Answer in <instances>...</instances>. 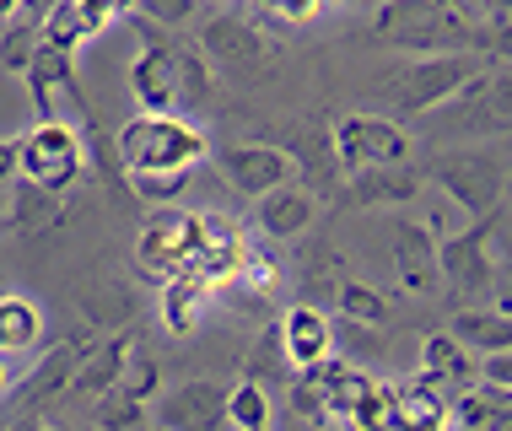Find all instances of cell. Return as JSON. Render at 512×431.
Instances as JSON below:
<instances>
[{"label":"cell","instance_id":"cell-1","mask_svg":"<svg viewBox=\"0 0 512 431\" xmlns=\"http://www.w3.org/2000/svg\"><path fill=\"white\" fill-rule=\"evenodd\" d=\"M119 157L130 173H189L195 162L211 157V146H205V135L195 124L178 114H168V119L135 114L119 130Z\"/></svg>","mask_w":512,"mask_h":431},{"label":"cell","instance_id":"cell-2","mask_svg":"<svg viewBox=\"0 0 512 431\" xmlns=\"http://www.w3.org/2000/svg\"><path fill=\"white\" fill-rule=\"evenodd\" d=\"M17 178L27 184L49 189V194H65L81 178V135L71 124H44L38 119V130H27L17 141Z\"/></svg>","mask_w":512,"mask_h":431},{"label":"cell","instance_id":"cell-3","mask_svg":"<svg viewBox=\"0 0 512 431\" xmlns=\"http://www.w3.org/2000/svg\"><path fill=\"white\" fill-rule=\"evenodd\" d=\"M405 130L383 114H345L335 124V157L345 173H372V168H405Z\"/></svg>","mask_w":512,"mask_h":431},{"label":"cell","instance_id":"cell-4","mask_svg":"<svg viewBox=\"0 0 512 431\" xmlns=\"http://www.w3.org/2000/svg\"><path fill=\"white\" fill-rule=\"evenodd\" d=\"M437 184L448 189L469 216L486 221V216H496V205H502L512 178L502 173V162H496L491 151H453V157H437Z\"/></svg>","mask_w":512,"mask_h":431},{"label":"cell","instance_id":"cell-5","mask_svg":"<svg viewBox=\"0 0 512 431\" xmlns=\"http://www.w3.org/2000/svg\"><path fill=\"white\" fill-rule=\"evenodd\" d=\"M195 248H200V216L168 205V211L146 216L141 243H135V259H141V270L162 286V281H168V275L178 270V264L195 254Z\"/></svg>","mask_w":512,"mask_h":431},{"label":"cell","instance_id":"cell-6","mask_svg":"<svg viewBox=\"0 0 512 431\" xmlns=\"http://www.w3.org/2000/svg\"><path fill=\"white\" fill-rule=\"evenodd\" d=\"M475 76H480L475 54H426V60H415L405 71V81H399V108H405V114H426V108H437V103H453Z\"/></svg>","mask_w":512,"mask_h":431},{"label":"cell","instance_id":"cell-7","mask_svg":"<svg viewBox=\"0 0 512 431\" xmlns=\"http://www.w3.org/2000/svg\"><path fill=\"white\" fill-rule=\"evenodd\" d=\"M221 173L232 178V189L265 200V194L297 184V157H292V151H281V146H265V141L227 146V151H221Z\"/></svg>","mask_w":512,"mask_h":431},{"label":"cell","instance_id":"cell-8","mask_svg":"<svg viewBox=\"0 0 512 431\" xmlns=\"http://www.w3.org/2000/svg\"><path fill=\"white\" fill-rule=\"evenodd\" d=\"M270 33L259 22L238 17V11H216V17L200 22V54L216 65H259L270 60Z\"/></svg>","mask_w":512,"mask_h":431},{"label":"cell","instance_id":"cell-9","mask_svg":"<svg viewBox=\"0 0 512 431\" xmlns=\"http://www.w3.org/2000/svg\"><path fill=\"white\" fill-rule=\"evenodd\" d=\"M491 232H496V216L475 221V227L459 232V238L437 243V275H442V281H448L453 291H480V286H491V281H496L491 254H486Z\"/></svg>","mask_w":512,"mask_h":431},{"label":"cell","instance_id":"cell-10","mask_svg":"<svg viewBox=\"0 0 512 431\" xmlns=\"http://www.w3.org/2000/svg\"><path fill=\"white\" fill-rule=\"evenodd\" d=\"M130 97L141 103V114L168 119L178 114V49L173 44H146L130 65Z\"/></svg>","mask_w":512,"mask_h":431},{"label":"cell","instance_id":"cell-11","mask_svg":"<svg viewBox=\"0 0 512 431\" xmlns=\"http://www.w3.org/2000/svg\"><path fill=\"white\" fill-rule=\"evenodd\" d=\"M157 421L162 431H216V421H227V388L211 378L178 383L157 399Z\"/></svg>","mask_w":512,"mask_h":431},{"label":"cell","instance_id":"cell-12","mask_svg":"<svg viewBox=\"0 0 512 431\" xmlns=\"http://www.w3.org/2000/svg\"><path fill=\"white\" fill-rule=\"evenodd\" d=\"M389 431H453V399L415 372L410 383L389 388Z\"/></svg>","mask_w":512,"mask_h":431},{"label":"cell","instance_id":"cell-13","mask_svg":"<svg viewBox=\"0 0 512 431\" xmlns=\"http://www.w3.org/2000/svg\"><path fill=\"white\" fill-rule=\"evenodd\" d=\"M114 17H124L119 6H98V0H60V6H49L44 22H38V44L76 54L81 44H92V38H98Z\"/></svg>","mask_w":512,"mask_h":431},{"label":"cell","instance_id":"cell-14","mask_svg":"<svg viewBox=\"0 0 512 431\" xmlns=\"http://www.w3.org/2000/svg\"><path fill=\"white\" fill-rule=\"evenodd\" d=\"M281 345H286V361H292V372L324 367L329 356H335V329H329V318L308 308V302H297V308L281 313Z\"/></svg>","mask_w":512,"mask_h":431},{"label":"cell","instance_id":"cell-15","mask_svg":"<svg viewBox=\"0 0 512 431\" xmlns=\"http://www.w3.org/2000/svg\"><path fill=\"white\" fill-rule=\"evenodd\" d=\"M81 356H87V345L65 340V345H54V351H49V356L38 361V367H33V372H27V378L17 383V394H11V399H17V410L27 415V421H33V415L44 410L49 399H60L65 388L76 383V367H81Z\"/></svg>","mask_w":512,"mask_h":431},{"label":"cell","instance_id":"cell-16","mask_svg":"<svg viewBox=\"0 0 512 431\" xmlns=\"http://www.w3.org/2000/svg\"><path fill=\"white\" fill-rule=\"evenodd\" d=\"M22 76H27V97H33V108L44 114V124H54V97H76V54L38 44Z\"/></svg>","mask_w":512,"mask_h":431},{"label":"cell","instance_id":"cell-17","mask_svg":"<svg viewBox=\"0 0 512 431\" xmlns=\"http://www.w3.org/2000/svg\"><path fill=\"white\" fill-rule=\"evenodd\" d=\"M389 238H394V264H399V281H405V291H432L442 281V275H437L432 227H421V221H394Z\"/></svg>","mask_w":512,"mask_h":431},{"label":"cell","instance_id":"cell-18","mask_svg":"<svg viewBox=\"0 0 512 431\" xmlns=\"http://www.w3.org/2000/svg\"><path fill=\"white\" fill-rule=\"evenodd\" d=\"M421 378H432L448 399H459V394H469V383L480 378V361L453 335H426L421 340Z\"/></svg>","mask_w":512,"mask_h":431},{"label":"cell","instance_id":"cell-19","mask_svg":"<svg viewBox=\"0 0 512 431\" xmlns=\"http://www.w3.org/2000/svg\"><path fill=\"white\" fill-rule=\"evenodd\" d=\"M135 361V335H108L103 345H92L87 356H81V367H76V394H87V399H103V394H114V388L124 383V367Z\"/></svg>","mask_w":512,"mask_h":431},{"label":"cell","instance_id":"cell-20","mask_svg":"<svg viewBox=\"0 0 512 431\" xmlns=\"http://www.w3.org/2000/svg\"><path fill=\"white\" fill-rule=\"evenodd\" d=\"M313 216H318V200H313V189H302V184H286V189H275L259 200V232L275 243L302 238V232L313 227Z\"/></svg>","mask_w":512,"mask_h":431},{"label":"cell","instance_id":"cell-21","mask_svg":"<svg viewBox=\"0 0 512 431\" xmlns=\"http://www.w3.org/2000/svg\"><path fill=\"white\" fill-rule=\"evenodd\" d=\"M415 194H421V178L410 168H372V173H356L340 200L351 205V211H372V205H405Z\"/></svg>","mask_w":512,"mask_h":431},{"label":"cell","instance_id":"cell-22","mask_svg":"<svg viewBox=\"0 0 512 431\" xmlns=\"http://www.w3.org/2000/svg\"><path fill=\"white\" fill-rule=\"evenodd\" d=\"M211 291L216 286L205 281V275H168V281H162V324H168L173 335H195Z\"/></svg>","mask_w":512,"mask_h":431},{"label":"cell","instance_id":"cell-23","mask_svg":"<svg viewBox=\"0 0 512 431\" xmlns=\"http://www.w3.org/2000/svg\"><path fill=\"white\" fill-rule=\"evenodd\" d=\"M453 340L464 345L469 356H502V351H512V318H502V313H453V329H448Z\"/></svg>","mask_w":512,"mask_h":431},{"label":"cell","instance_id":"cell-24","mask_svg":"<svg viewBox=\"0 0 512 431\" xmlns=\"http://www.w3.org/2000/svg\"><path fill=\"white\" fill-rule=\"evenodd\" d=\"M297 372H292V361H286V345H281V324H265L259 329V340H254V351H248L243 361V383H254V388H281V383H292Z\"/></svg>","mask_w":512,"mask_h":431},{"label":"cell","instance_id":"cell-25","mask_svg":"<svg viewBox=\"0 0 512 431\" xmlns=\"http://www.w3.org/2000/svg\"><path fill=\"white\" fill-rule=\"evenodd\" d=\"M38 340H44V313H38V302L0 291V356L6 351H33Z\"/></svg>","mask_w":512,"mask_h":431},{"label":"cell","instance_id":"cell-26","mask_svg":"<svg viewBox=\"0 0 512 431\" xmlns=\"http://www.w3.org/2000/svg\"><path fill=\"white\" fill-rule=\"evenodd\" d=\"M6 221H11V227H22V232L54 227V221H60V194H49V189L17 178V184H11V216Z\"/></svg>","mask_w":512,"mask_h":431},{"label":"cell","instance_id":"cell-27","mask_svg":"<svg viewBox=\"0 0 512 431\" xmlns=\"http://www.w3.org/2000/svg\"><path fill=\"white\" fill-rule=\"evenodd\" d=\"M335 308L345 313V324H362V329L389 324V297H383V291H372V286H362V281H340Z\"/></svg>","mask_w":512,"mask_h":431},{"label":"cell","instance_id":"cell-28","mask_svg":"<svg viewBox=\"0 0 512 431\" xmlns=\"http://www.w3.org/2000/svg\"><path fill=\"white\" fill-rule=\"evenodd\" d=\"M227 421L238 431H270V394L254 383H232L227 388Z\"/></svg>","mask_w":512,"mask_h":431},{"label":"cell","instance_id":"cell-29","mask_svg":"<svg viewBox=\"0 0 512 431\" xmlns=\"http://www.w3.org/2000/svg\"><path fill=\"white\" fill-rule=\"evenodd\" d=\"M211 103V60L178 49V108H205Z\"/></svg>","mask_w":512,"mask_h":431},{"label":"cell","instance_id":"cell-30","mask_svg":"<svg viewBox=\"0 0 512 431\" xmlns=\"http://www.w3.org/2000/svg\"><path fill=\"white\" fill-rule=\"evenodd\" d=\"M130 189L141 194L146 205H157V211H168L178 194L189 189V173H130Z\"/></svg>","mask_w":512,"mask_h":431},{"label":"cell","instance_id":"cell-31","mask_svg":"<svg viewBox=\"0 0 512 431\" xmlns=\"http://www.w3.org/2000/svg\"><path fill=\"white\" fill-rule=\"evenodd\" d=\"M453 426L459 431H496V405L486 388H469V394L453 399Z\"/></svg>","mask_w":512,"mask_h":431},{"label":"cell","instance_id":"cell-32","mask_svg":"<svg viewBox=\"0 0 512 431\" xmlns=\"http://www.w3.org/2000/svg\"><path fill=\"white\" fill-rule=\"evenodd\" d=\"M98 431H146V405L124 394H103L98 399Z\"/></svg>","mask_w":512,"mask_h":431},{"label":"cell","instance_id":"cell-33","mask_svg":"<svg viewBox=\"0 0 512 431\" xmlns=\"http://www.w3.org/2000/svg\"><path fill=\"white\" fill-rule=\"evenodd\" d=\"M157 383H162L157 361H151V356H135L130 367H124V383L114 388V394H124V399H135V405H146V399L157 394Z\"/></svg>","mask_w":512,"mask_h":431},{"label":"cell","instance_id":"cell-34","mask_svg":"<svg viewBox=\"0 0 512 431\" xmlns=\"http://www.w3.org/2000/svg\"><path fill=\"white\" fill-rule=\"evenodd\" d=\"M356 431H389V383H372V394L356 410Z\"/></svg>","mask_w":512,"mask_h":431},{"label":"cell","instance_id":"cell-35","mask_svg":"<svg viewBox=\"0 0 512 431\" xmlns=\"http://www.w3.org/2000/svg\"><path fill=\"white\" fill-rule=\"evenodd\" d=\"M146 17H157V22H189V17H195V0H146Z\"/></svg>","mask_w":512,"mask_h":431},{"label":"cell","instance_id":"cell-36","mask_svg":"<svg viewBox=\"0 0 512 431\" xmlns=\"http://www.w3.org/2000/svg\"><path fill=\"white\" fill-rule=\"evenodd\" d=\"M480 378H486L491 388H507V394H512V351H502V356H486V361H480Z\"/></svg>","mask_w":512,"mask_h":431},{"label":"cell","instance_id":"cell-37","mask_svg":"<svg viewBox=\"0 0 512 431\" xmlns=\"http://www.w3.org/2000/svg\"><path fill=\"white\" fill-rule=\"evenodd\" d=\"M496 313L512 318V264H507L502 275H496Z\"/></svg>","mask_w":512,"mask_h":431},{"label":"cell","instance_id":"cell-38","mask_svg":"<svg viewBox=\"0 0 512 431\" xmlns=\"http://www.w3.org/2000/svg\"><path fill=\"white\" fill-rule=\"evenodd\" d=\"M0 184H17V141H0Z\"/></svg>","mask_w":512,"mask_h":431},{"label":"cell","instance_id":"cell-39","mask_svg":"<svg viewBox=\"0 0 512 431\" xmlns=\"http://www.w3.org/2000/svg\"><path fill=\"white\" fill-rule=\"evenodd\" d=\"M6 388H11V372H6V361H0V394H6Z\"/></svg>","mask_w":512,"mask_h":431}]
</instances>
